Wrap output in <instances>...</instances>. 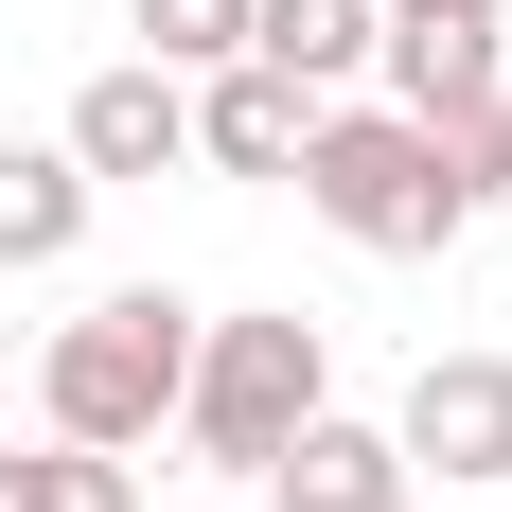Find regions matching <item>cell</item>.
I'll return each instance as SVG.
<instances>
[{
    "label": "cell",
    "mask_w": 512,
    "mask_h": 512,
    "mask_svg": "<svg viewBox=\"0 0 512 512\" xmlns=\"http://www.w3.org/2000/svg\"><path fill=\"white\" fill-rule=\"evenodd\" d=\"M177 371H195V301H177V283H106L89 318H53V354H36V424H53V442L142 460L159 424H177Z\"/></svg>",
    "instance_id": "obj_1"
},
{
    "label": "cell",
    "mask_w": 512,
    "mask_h": 512,
    "mask_svg": "<svg viewBox=\"0 0 512 512\" xmlns=\"http://www.w3.org/2000/svg\"><path fill=\"white\" fill-rule=\"evenodd\" d=\"M336 407V354H318V318H195V371H177V442L212 477H265L301 424Z\"/></svg>",
    "instance_id": "obj_2"
},
{
    "label": "cell",
    "mask_w": 512,
    "mask_h": 512,
    "mask_svg": "<svg viewBox=\"0 0 512 512\" xmlns=\"http://www.w3.org/2000/svg\"><path fill=\"white\" fill-rule=\"evenodd\" d=\"M283 177H301L318 230H354V248H389V265L460 248V195H442V159H424L407 106H354V89H336V106L301 124V159H283Z\"/></svg>",
    "instance_id": "obj_3"
},
{
    "label": "cell",
    "mask_w": 512,
    "mask_h": 512,
    "mask_svg": "<svg viewBox=\"0 0 512 512\" xmlns=\"http://www.w3.org/2000/svg\"><path fill=\"white\" fill-rule=\"evenodd\" d=\"M407 477H512V354H424V389H407Z\"/></svg>",
    "instance_id": "obj_4"
},
{
    "label": "cell",
    "mask_w": 512,
    "mask_h": 512,
    "mask_svg": "<svg viewBox=\"0 0 512 512\" xmlns=\"http://www.w3.org/2000/svg\"><path fill=\"white\" fill-rule=\"evenodd\" d=\"M177 159H195V89H177V71H142V53H124V71H89V89H71V177H177Z\"/></svg>",
    "instance_id": "obj_5"
},
{
    "label": "cell",
    "mask_w": 512,
    "mask_h": 512,
    "mask_svg": "<svg viewBox=\"0 0 512 512\" xmlns=\"http://www.w3.org/2000/svg\"><path fill=\"white\" fill-rule=\"evenodd\" d=\"M301 124H318V89H283L265 53L195 71V159H212V177H283V159H301Z\"/></svg>",
    "instance_id": "obj_6"
},
{
    "label": "cell",
    "mask_w": 512,
    "mask_h": 512,
    "mask_svg": "<svg viewBox=\"0 0 512 512\" xmlns=\"http://www.w3.org/2000/svg\"><path fill=\"white\" fill-rule=\"evenodd\" d=\"M389 495H424L407 442H389V424H336V407H318L301 442L265 460V512H389Z\"/></svg>",
    "instance_id": "obj_7"
},
{
    "label": "cell",
    "mask_w": 512,
    "mask_h": 512,
    "mask_svg": "<svg viewBox=\"0 0 512 512\" xmlns=\"http://www.w3.org/2000/svg\"><path fill=\"white\" fill-rule=\"evenodd\" d=\"M371 53H389V106H407V124H460V106L512 89V36H495V18H389Z\"/></svg>",
    "instance_id": "obj_8"
},
{
    "label": "cell",
    "mask_w": 512,
    "mask_h": 512,
    "mask_svg": "<svg viewBox=\"0 0 512 512\" xmlns=\"http://www.w3.org/2000/svg\"><path fill=\"white\" fill-rule=\"evenodd\" d=\"M371 36H389V0H248V53L283 71V89H318V106L371 71Z\"/></svg>",
    "instance_id": "obj_9"
},
{
    "label": "cell",
    "mask_w": 512,
    "mask_h": 512,
    "mask_svg": "<svg viewBox=\"0 0 512 512\" xmlns=\"http://www.w3.org/2000/svg\"><path fill=\"white\" fill-rule=\"evenodd\" d=\"M89 248V177L71 142H0V265H71Z\"/></svg>",
    "instance_id": "obj_10"
},
{
    "label": "cell",
    "mask_w": 512,
    "mask_h": 512,
    "mask_svg": "<svg viewBox=\"0 0 512 512\" xmlns=\"http://www.w3.org/2000/svg\"><path fill=\"white\" fill-rule=\"evenodd\" d=\"M230 53H248V0H142V71L195 89V71H230Z\"/></svg>",
    "instance_id": "obj_11"
},
{
    "label": "cell",
    "mask_w": 512,
    "mask_h": 512,
    "mask_svg": "<svg viewBox=\"0 0 512 512\" xmlns=\"http://www.w3.org/2000/svg\"><path fill=\"white\" fill-rule=\"evenodd\" d=\"M36 512H142V460H106V442H36Z\"/></svg>",
    "instance_id": "obj_12"
},
{
    "label": "cell",
    "mask_w": 512,
    "mask_h": 512,
    "mask_svg": "<svg viewBox=\"0 0 512 512\" xmlns=\"http://www.w3.org/2000/svg\"><path fill=\"white\" fill-rule=\"evenodd\" d=\"M389 18H512V0H389Z\"/></svg>",
    "instance_id": "obj_13"
},
{
    "label": "cell",
    "mask_w": 512,
    "mask_h": 512,
    "mask_svg": "<svg viewBox=\"0 0 512 512\" xmlns=\"http://www.w3.org/2000/svg\"><path fill=\"white\" fill-rule=\"evenodd\" d=\"M0 512H36V477H18V442H0Z\"/></svg>",
    "instance_id": "obj_14"
},
{
    "label": "cell",
    "mask_w": 512,
    "mask_h": 512,
    "mask_svg": "<svg viewBox=\"0 0 512 512\" xmlns=\"http://www.w3.org/2000/svg\"><path fill=\"white\" fill-rule=\"evenodd\" d=\"M389 512H424V495H389Z\"/></svg>",
    "instance_id": "obj_15"
}]
</instances>
